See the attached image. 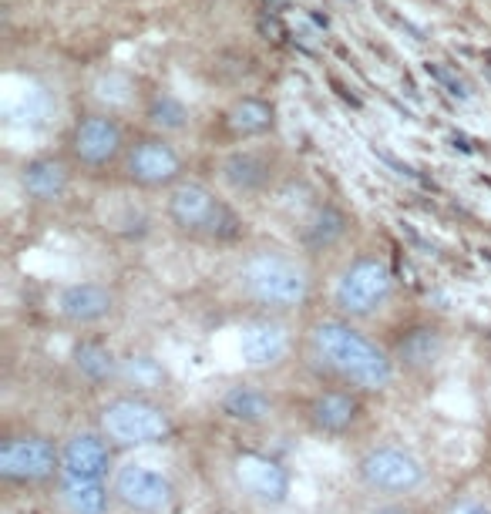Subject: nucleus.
<instances>
[{"label": "nucleus", "mask_w": 491, "mask_h": 514, "mask_svg": "<svg viewBox=\"0 0 491 514\" xmlns=\"http://www.w3.org/2000/svg\"><path fill=\"white\" fill-rule=\"evenodd\" d=\"M236 481L246 494L267 504H280L290 494V477L276 460L263 458V454H242L236 458Z\"/></svg>", "instance_id": "obj_11"}, {"label": "nucleus", "mask_w": 491, "mask_h": 514, "mask_svg": "<svg viewBox=\"0 0 491 514\" xmlns=\"http://www.w3.org/2000/svg\"><path fill=\"white\" fill-rule=\"evenodd\" d=\"M360 474L377 491H411L424 481V468L414 454L401 447H377L360 460Z\"/></svg>", "instance_id": "obj_8"}, {"label": "nucleus", "mask_w": 491, "mask_h": 514, "mask_svg": "<svg viewBox=\"0 0 491 514\" xmlns=\"http://www.w3.org/2000/svg\"><path fill=\"white\" fill-rule=\"evenodd\" d=\"M169 219L189 236L236 239L239 219L202 181H175L169 189Z\"/></svg>", "instance_id": "obj_3"}, {"label": "nucleus", "mask_w": 491, "mask_h": 514, "mask_svg": "<svg viewBox=\"0 0 491 514\" xmlns=\"http://www.w3.org/2000/svg\"><path fill=\"white\" fill-rule=\"evenodd\" d=\"M108 468H112V454L95 434H78L61 451V474L71 481H101Z\"/></svg>", "instance_id": "obj_15"}, {"label": "nucleus", "mask_w": 491, "mask_h": 514, "mask_svg": "<svg viewBox=\"0 0 491 514\" xmlns=\"http://www.w3.org/2000/svg\"><path fill=\"white\" fill-rule=\"evenodd\" d=\"M114 309V292L101 282H71L57 296V313L68 323H98Z\"/></svg>", "instance_id": "obj_13"}, {"label": "nucleus", "mask_w": 491, "mask_h": 514, "mask_svg": "<svg viewBox=\"0 0 491 514\" xmlns=\"http://www.w3.org/2000/svg\"><path fill=\"white\" fill-rule=\"evenodd\" d=\"M242 292L269 309H293L309 296L307 269L283 252H253L239 269Z\"/></svg>", "instance_id": "obj_2"}, {"label": "nucleus", "mask_w": 491, "mask_h": 514, "mask_svg": "<svg viewBox=\"0 0 491 514\" xmlns=\"http://www.w3.org/2000/svg\"><path fill=\"white\" fill-rule=\"evenodd\" d=\"M225 125L233 128V135L239 139H256V135H267L276 125V112L269 101L259 97H239L236 105L225 114Z\"/></svg>", "instance_id": "obj_17"}, {"label": "nucleus", "mask_w": 491, "mask_h": 514, "mask_svg": "<svg viewBox=\"0 0 491 514\" xmlns=\"http://www.w3.org/2000/svg\"><path fill=\"white\" fill-rule=\"evenodd\" d=\"M357 400L351 393H340V390H330V393H320L317 400L309 403V417L317 427L323 431H347L353 420H357Z\"/></svg>", "instance_id": "obj_18"}, {"label": "nucleus", "mask_w": 491, "mask_h": 514, "mask_svg": "<svg viewBox=\"0 0 491 514\" xmlns=\"http://www.w3.org/2000/svg\"><path fill=\"white\" fill-rule=\"evenodd\" d=\"M61 458L55 454V447L44 437H14L0 447V474L7 481H44L47 474H55Z\"/></svg>", "instance_id": "obj_9"}, {"label": "nucleus", "mask_w": 491, "mask_h": 514, "mask_svg": "<svg viewBox=\"0 0 491 514\" xmlns=\"http://www.w3.org/2000/svg\"><path fill=\"white\" fill-rule=\"evenodd\" d=\"M343 229H347L343 212H337L334 206H323V209L313 212V219L303 229V239H307V246H313V249H323V246H334L343 236Z\"/></svg>", "instance_id": "obj_21"}, {"label": "nucleus", "mask_w": 491, "mask_h": 514, "mask_svg": "<svg viewBox=\"0 0 491 514\" xmlns=\"http://www.w3.org/2000/svg\"><path fill=\"white\" fill-rule=\"evenodd\" d=\"M223 410L233 420H242V424H259V420L269 417L273 410V400L259 387H233L223 397Z\"/></svg>", "instance_id": "obj_19"}, {"label": "nucleus", "mask_w": 491, "mask_h": 514, "mask_svg": "<svg viewBox=\"0 0 491 514\" xmlns=\"http://www.w3.org/2000/svg\"><path fill=\"white\" fill-rule=\"evenodd\" d=\"M239 353L250 367H276L290 353V333L276 320H253L239 330Z\"/></svg>", "instance_id": "obj_12"}, {"label": "nucleus", "mask_w": 491, "mask_h": 514, "mask_svg": "<svg viewBox=\"0 0 491 514\" xmlns=\"http://www.w3.org/2000/svg\"><path fill=\"white\" fill-rule=\"evenodd\" d=\"M122 376H125L128 383H135V387H145L152 390L162 383V367L155 360H148V357H135V360H128L125 367H122Z\"/></svg>", "instance_id": "obj_25"}, {"label": "nucleus", "mask_w": 491, "mask_h": 514, "mask_svg": "<svg viewBox=\"0 0 491 514\" xmlns=\"http://www.w3.org/2000/svg\"><path fill=\"white\" fill-rule=\"evenodd\" d=\"M451 514H491V508H485V504H478V501H464V504H458Z\"/></svg>", "instance_id": "obj_27"}, {"label": "nucleus", "mask_w": 491, "mask_h": 514, "mask_svg": "<svg viewBox=\"0 0 491 514\" xmlns=\"http://www.w3.org/2000/svg\"><path fill=\"white\" fill-rule=\"evenodd\" d=\"M74 367L88 376V380H112L118 374V363L101 343H81L74 350Z\"/></svg>", "instance_id": "obj_22"}, {"label": "nucleus", "mask_w": 491, "mask_h": 514, "mask_svg": "<svg viewBox=\"0 0 491 514\" xmlns=\"http://www.w3.org/2000/svg\"><path fill=\"white\" fill-rule=\"evenodd\" d=\"M313 350L334 374L360 390H384L394 380V363L384 350L343 320H323L313 326Z\"/></svg>", "instance_id": "obj_1"}, {"label": "nucleus", "mask_w": 491, "mask_h": 514, "mask_svg": "<svg viewBox=\"0 0 491 514\" xmlns=\"http://www.w3.org/2000/svg\"><path fill=\"white\" fill-rule=\"evenodd\" d=\"M61 498L68 504L71 514H105L108 511V494L101 481H71L64 477Z\"/></svg>", "instance_id": "obj_20"}, {"label": "nucleus", "mask_w": 491, "mask_h": 514, "mask_svg": "<svg viewBox=\"0 0 491 514\" xmlns=\"http://www.w3.org/2000/svg\"><path fill=\"white\" fill-rule=\"evenodd\" d=\"M125 175L141 189H172L175 181H182V155L162 135H148L128 145Z\"/></svg>", "instance_id": "obj_6"}, {"label": "nucleus", "mask_w": 491, "mask_h": 514, "mask_svg": "<svg viewBox=\"0 0 491 514\" xmlns=\"http://www.w3.org/2000/svg\"><path fill=\"white\" fill-rule=\"evenodd\" d=\"M401 360L414 363V367H428V363L437 360V353H441V336L435 330H414V333H407L401 340Z\"/></svg>", "instance_id": "obj_23"}, {"label": "nucleus", "mask_w": 491, "mask_h": 514, "mask_svg": "<svg viewBox=\"0 0 491 514\" xmlns=\"http://www.w3.org/2000/svg\"><path fill=\"white\" fill-rule=\"evenodd\" d=\"M114 494L125 501L128 508L145 514H158L169 508L172 485L162 471H155L148 464H128L114 477Z\"/></svg>", "instance_id": "obj_10"}, {"label": "nucleus", "mask_w": 491, "mask_h": 514, "mask_svg": "<svg viewBox=\"0 0 491 514\" xmlns=\"http://www.w3.org/2000/svg\"><path fill=\"white\" fill-rule=\"evenodd\" d=\"M148 122L162 131H182L189 125V108H185L179 97L172 95H155L148 105Z\"/></svg>", "instance_id": "obj_24"}, {"label": "nucleus", "mask_w": 491, "mask_h": 514, "mask_svg": "<svg viewBox=\"0 0 491 514\" xmlns=\"http://www.w3.org/2000/svg\"><path fill=\"white\" fill-rule=\"evenodd\" d=\"M219 175L233 192L256 195L269 189V181H273V158L267 152H256V148H239V152H229L223 158Z\"/></svg>", "instance_id": "obj_14"}, {"label": "nucleus", "mask_w": 491, "mask_h": 514, "mask_svg": "<svg viewBox=\"0 0 491 514\" xmlns=\"http://www.w3.org/2000/svg\"><path fill=\"white\" fill-rule=\"evenodd\" d=\"M428 74H431L437 84H444V88H448V95H454V97H468V95H471V91H468V84H464L461 78H454L448 68H441L437 61H428Z\"/></svg>", "instance_id": "obj_26"}, {"label": "nucleus", "mask_w": 491, "mask_h": 514, "mask_svg": "<svg viewBox=\"0 0 491 514\" xmlns=\"http://www.w3.org/2000/svg\"><path fill=\"white\" fill-rule=\"evenodd\" d=\"M125 152V131L112 114H85L71 131V155L85 168H108Z\"/></svg>", "instance_id": "obj_7"}, {"label": "nucleus", "mask_w": 491, "mask_h": 514, "mask_svg": "<svg viewBox=\"0 0 491 514\" xmlns=\"http://www.w3.org/2000/svg\"><path fill=\"white\" fill-rule=\"evenodd\" d=\"M394 292V273L391 265L377 256H360L340 273L334 286V303L351 313V316H370L384 309V303Z\"/></svg>", "instance_id": "obj_4"}, {"label": "nucleus", "mask_w": 491, "mask_h": 514, "mask_svg": "<svg viewBox=\"0 0 491 514\" xmlns=\"http://www.w3.org/2000/svg\"><path fill=\"white\" fill-rule=\"evenodd\" d=\"M101 431L108 434L114 444L131 447L162 441L172 431V424L162 407L141 400V397H122L101 410Z\"/></svg>", "instance_id": "obj_5"}, {"label": "nucleus", "mask_w": 491, "mask_h": 514, "mask_svg": "<svg viewBox=\"0 0 491 514\" xmlns=\"http://www.w3.org/2000/svg\"><path fill=\"white\" fill-rule=\"evenodd\" d=\"M21 181H24V192L38 202H55L61 195L68 192V181H71V172L61 158H30L28 165L21 168Z\"/></svg>", "instance_id": "obj_16"}]
</instances>
